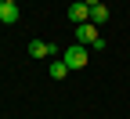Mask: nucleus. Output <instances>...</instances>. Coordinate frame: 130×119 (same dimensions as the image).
<instances>
[{
    "label": "nucleus",
    "mask_w": 130,
    "mask_h": 119,
    "mask_svg": "<svg viewBox=\"0 0 130 119\" xmlns=\"http://www.w3.org/2000/svg\"><path fill=\"white\" fill-rule=\"evenodd\" d=\"M98 40H101V36H98V25H94V22H83V25H76V43H83V47H94Z\"/></svg>",
    "instance_id": "obj_2"
},
{
    "label": "nucleus",
    "mask_w": 130,
    "mask_h": 119,
    "mask_svg": "<svg viewBox=\"0 0 130 119\" xmlns=\"http://www.w3.org/2000/svg\"><path fill=\"white\" fill-rule=\"evenodd\" d=\"M18 18H22V7H18V4H4V0H0V22H4V25H14Z\"/></svg>",
    "instance_id": "obj_3"
},
{
    "label": "nucleus",
    "mask_w": 130,
    "mask_h": 119,
    "mask_svg": "<svg viewBox=\"0 0 130 119\" xmlns=\"http://www.w3.org/2000/svg\"><path fill=\"white\" fill-rule=\"evenodd\" d=\"M83 4H87V7H98V4H101V0H83Z\"/></svg>",
    "instance_id": "obj_8"
},
{
    "label": "nucleus",
    "mask_w": 130,
    "mask_h": 119,
    "mask_svg": "<svg viewBox=\"0 0 130 119\" xmlns=\"http://www.w3.org/2000/svg\"><path fill=\"white\" fill-rule=\"evenodd\" d=\"M69 76V65L65 61H51V79H65Z\"/></svg>",
    "instance_id": "obj_7"
},
{
    "label": "nucleus",
    "mask_w": 130,
    "mask_h": 119,
    "mask_svg": "<svg viewBox=\"0 0 130 119\" xmlns=\"http://www.w3.org/2000/svg\"><path fill=\"white\" fill-rule=\"evenodd\" d=\"M4 4H18V0H4Z\"/></svg>",
    "instance_id": "obj_9"
},
{
    "label": "nucleus",
    "mask_w": 130,
    "mask_h": 119,
    "mask_svg": "<svg viewBox=\"0 0 130 119\" xmlns=\"http://www.w3.org/2000/svg\"><path fill=\"white\" fill-rule=\"evenodd\" d=\"M54 50H58L54 43H43V40H32L29 43V54L32 58H54Z\"/></svg>",
    "instance_id": "obj_5"
},
{
    "label": "nucleus",
    "mask_w": 130,
    "mask_h": 119,
    "mask_svg": "<svg viewBox=\"0 0 130 119\" xmlns=\"http://www.w3.org/2000/svg\"><path fill=\"white\" fill-rule=\"evenodd\" d=\"M90 22H94V25H101V22H108V7H105V4H98V7H90Z\"/></svg>",
    "instance_id": "obj_6"
},
{
    "label": "nucleus",
    "mask_w": 130,
    "mask_h": 119,
    "mask_svg": "<svg viewBox=\"0 0 130 119\" xmlns=\"http://www.w3.org/2000/svg\"><path fill=\"white\" fill-rule=\"evenodd\" d=\"M61 61L69 65V69H83V65H87V47H83V43H72V47H65Z\"/></svg>",
    "instance_id": "obj_1"
},
{
    "label": "nucleus",
    "mask_w": 130,
    "mask_h": 119,
    "mask_svg": "<svg viewBox=\"0 0 130 119\" xmlns=\"http://www.w3.org/2000/svg\"><path fill=\"white\" fill-rule=\"evenodd\" d=\"M69 22H72V25L90 22V7H87V4H69Z\"/></svg>",
    "instance_id": "obj_4"
}]
</instances>
